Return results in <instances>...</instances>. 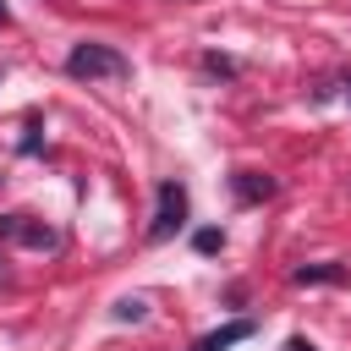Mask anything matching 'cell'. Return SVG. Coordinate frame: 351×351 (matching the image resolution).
<instances>
[{
	"label": "cell",
	"mask_w": 351,
	"mask_h": 351,
	"mask_svg": "<svg viewBox=\"0 0 351 351\" xmlns=\"http://www.w3.org/2000/svg\"><path fill=\"white\" fill-rule=\"evenodd\" d=\"M66 71L77 82H121V77H132V60L121 49H110V44H77L66 55Z\"/></svg>",
	"instance_id": "1"
},
{
	"label": "cell",
	"mask_w": 351,
	"mask_h": 351,
	"mask_svg": "<svg viewBox=\"0 0 351 351\" xmlns=\"http://www.w3.org/2000/svg\"><path fill=\"white\" fill-rule=\"evenodd\" d=\"M181 225H186V186L181 181H159V208H154L148 241H170Z\"/></svg>",
	"instance_id": "2"
},
{
	"label": "cell",
	"mask_w": 351,
	"mask_h": 351,
	"mask_svg": "<svg viewBox=\"0 0 351 351\" xmlns=\"http://www.w3.org/2000/svg\"><path fill=\"white\" fill-rule=\"evenodd\" d=\"M241 340H252V318H236V324H225V329L203 335L192 351H230V346H241Z\"/></svg>",
	"instance_id": "3"
},
{
	"label": "cell",
	"mask_w": 351,
	"mask_h": 351,
	"mask_svg": "<svg viewBox=\"0 0 351 351\" xmlns=\"http://www.w3.org/2000/svg\"><path fill=\"white\" fill-rule=\"evenodd\" d=\"M230 192H236L241 203H258V197H269V192H274V181H269V176H258V170H236V176H230Z\"/></svg>",
	"instance_id": "4"
},
{
	"label": "cell",
	"mask_w": 351,
	"mask_h": 351,
	"mask_svg": "<svg viewBox=\"0 0 351 351\" xmlns=\"http://www.w3.org/2000/svg\"><path fill=\"white\" fill-rule=\"evenodd\" d=\"M291 280H296V285H318V280H351V274L335 269V263H307V269H296Z\"/></svg>",
	"instance_id": "5"
},
{
	"label": "cell",
	"mask_w": 351,
	"mask_h": 351,
	"mask_svg": "<svg viewBox=\"0 0 351 351\" xmlns=\"http://www.w3.org/2000/svg\"><path fill=\"white\" fill-rule=\"evenodd\" d=\"M143 313H148V302H143V296H121V302H115V318H121V324H137Z\"/></svg>",
	"instance_id": "6"
},
{
	"label": "cell",
	"mask_w": 351,
	"mask_h": 351,
	"mask_svg": "<svg viewBox=\"0 0 351 351\" xmlns=\"http://www.w3.org/2000/svg\"><path fill=\"white\" fill-rule=\"evenodd\" d=\"M219 241H225L219 230H197V236H192V247H197V252H219Z\"/></svg>",
	"instance_id": "7"
},
{
	"label": "cell",
	"mask_w": 351,
	"mask_h": 351,
	"mask_svg": "<svg viewBox=\"0 0 351 351\" xmlns=\"http://www.w3.org/2000/svg\"><path fill=\"white\" fill-rule=\"evenodd\" d=\"M285 351H318V346H313V340H302V335H296V340H291V346H285Z\"/></svg>",
	"instance_id": "8"
},
{
	"label": "cell",
	"mask_w": 351,
	"mask_h": 351,
	"mask_svg": "<svg viewBox=\"0 0 351 351\" xmlns=\"http://www.w3.org/2000/svg\"><path fill=\"white\" fill-rule=\"evenodd\" d=\"M0 22H5V5H0Z\"/></svg>",
	"instance_id": "9"
}]
</instances>
